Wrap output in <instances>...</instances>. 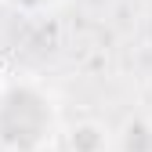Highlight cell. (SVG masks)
<instances>
[{
    "mask_svg": "<svg viewBox=\"0 0 152 152\" xmlns=\"http://www.w3.org/2000/svg\"><path fill=\"white\" fill-rule=\"evenodd\" d=\"M69 152H105L109 148V130L98 120H83V123H72L69 134H65Z\"/></svg>",
    "mask_w": 152,
    "mask_h": 152,
    "instance_id": "obj_2",
    "label": "cell"
},
{
    "mask_svg": "<svg viewBox=\"0 0 152 152\" xmlns=\"http://www.w3.org/2000/svg\"><path fill=\"white\" fill-rule=\"evenodd\" d=\"M54 138V102L33 80L0 83V148L40 152Z\"/></svg>",
    "mask_w": 152,
    "mask_h": 152,
    "instance_id": "obj_1",
    "label": "cell"
},
{
    "mask_svg": "<svg viewBox=\"0 0 152 152\" xmlns=\"http://www.w3.org/2000/svg\"><path fill=\"white\" fill-rule=\"evenodd\" d=\"M0 4L11 11H22V15H40V11H51L54 4H62V0H0Z\"/></svg>",
    "mask_w": 152,
    "mask_h": 152,
    "instance_id": "obj_3",
    "label": "cell"
}]
</instances>
